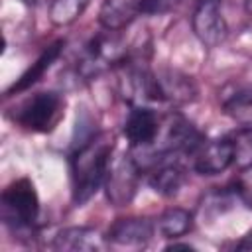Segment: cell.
Here are the masks:
<instances>
[{
  "label": "cell",
  "instance_id": "cell-18",
  "mask_svg": "<svg viewBox=\"0 0 252 252\" xmlns=\"http://www.w3.org/2000/svg\"><path fill=\"white\" fill-rule=\"evenodd\" d=\"M228 138L232 142V165L238 171L252 169V126H240Z\"/></svg>",
  "mask_w": 252,
  "mask_h": 252
},
{
  "label": "cell",
  "instance_id": "cell-2",
  "mask_svg": "<svg viewBox=\"0 0 252 252\" xmlns=\"http://www.w3.org/2000/svg\"><path fill=\"white\" fill-rule=\"evenodd\" d=\"M2 222L14 232H30L39 217V195L30 177L8 183L0 195Z\"/></svg>",
  "mask_w": 252,
  "mask_h": 252
},
{
  "label": "cell",
  "instance_id": "cell-17",
  "mask_svg": "<svg viewBox=\"0 0 252 252\" xmlns=\"http://www.w3.org/2000/svg\"><path fill=\"white\" fill-rule=\"evenodd\" d=\"M89 4L91 0H51L47 18L55 28H67L85 14Z\"/></svg>",
  "mask_w": 252,
  "mask_h": 252
},
{
  "label": "cell",
  "instance_id": "cell-16",
  "mask_svg": "<svg viewBox=\"0 0 252 252\" xmlns=\"http://www.w3.org/2000/svg\"><path fill=\"white\" fill-rule=\"evenodd\" d=\"M193 228V213L183 207H169L156 219V230L169 240L183 238Z\"/></svg>",
  "mask_w": 252,
  "mask_h": 252
},
{
  "label": "cell",
  "instance_id": "cell-12",
  "mask_svg": "<svg viewBox=\"0 0 252 252\" xmlns=\"http://www.w3.org/2000/svg\"><path fill=\"white\" fill-rule=\"evenodd\" d=\"M146 0H102L98 8V24L102 30H126L138 16L144 14Z\"/></svg>",
  "mask_w": 252,
  "mask_h": 252
},
{
  "label": "cell",
  "instance_id": "cell-10",
  "mask_svg": "<svg viewBox=\"0 0 252 252\" xmlns=\"http://www.w3.org/2000/svg\"><path fill=\"white\" fill-rule=\"evenodd\" d=\"M154 85H156V102H163V104H185L191 102L197 94V87L193 79L175 69L154 73Z\"/></svg>",
  "mask_w": 252,
  "mask_h": 252
},
{
  "label": "cell",
  "instance_id": "cell-14",
  "mask_svg": "<svg viewBox=\"0 0 252 252\" xmlns=\"http://www.w3.org/2000/svg\"><path fill=\"white\" fill-rule=\"evenodd\" d=\"M63 47H65V39H57V41H53L51 45H47L41 53H39V57L12 83V87L6 91V96H10V94H14V93H22V91H28L32 85H35L41 77H43V73L59 59V55H61V51H63Z\"/></svg>",
  "mask_w": 252,
  "mask_h": 252
},
{
  "label": "cell",
  "instance_id": "cell-13",
  "mask_svg": "<svg viewBox=\"0 0 252 252\" xmlns=\"http://www.w3.org/2000/svg\"><path fill=\"white\" fill-rule=\"evenodd\" d=\"M220 108L240 126H252V87L226 85L220 93Z\"/></svg>",
  "mask_w": 252,
  "mask_h": 252
},
{
  "label": "cell",
  "instance_id": "cell-21",
  "mask_svg": "<svg viewBox=\"0 0 252 252\" xmlns=\"http://www.w3.org/2000/svg\"><path fill=\"white\" fill-rule=\"evenodd\" d=\"M238 250H252V232H248L238 244H236Z\"/></svg>",
  "mask_w": 252,
  "mask_h": 252
},
{
  "label": "cell",
  "instance_id": "cell-3",
  "mask_svg": "<svg viewBox=\"0 0 252 252\" xmlns=\"http://www.w3.org/2000/svg\"><path fill=\"white\" fill-rule=\"evenodd\" d=\"M65 114V98L57 91H37L28 96L12 114V120L28 132L47 134Z\"/></svg>",
  "mask_w": 252,
  "mask_h": 252
},
{
  "label": "cell",
  "instance_id": "cell-6",
  "mask_svg": "<svg viewBox=\"0 0 252 252\" xmlns=\"http://www.w3.org/2000/svg\"><path fill=\"white\" fill-rule=\"evenodd\" d=\"M191 30L205 47L220 45L228 35L222 0H199L191 14Z\"/></svg>",
  "mask_w": 252,
  "mask_h": 252
},
{
  "label": "cell",
  "instance_id": "cell-4",
  "mask_svg": "<svg viewBox=\"0 0 252 252\" xmlns=\"http://www.w3.org/2000/svg\"><path fill=\"white\" fill-rule=\"evenodd\" d=\"M118 33L120 32L104 30L102 33L89 39V43L85 45V51L79 59V65H77V71L81 77L93 79V77L100 75L102 71H106L114 65H120L122 61L128 59L126 43L122 41V37Z\"/></svg>",
  "mask_w": 252,
  "mask_h": 252
},
{
  "label": "cell",
  "instance_id": "cell-5",
  "mask_svg": "<svg viewBox=\"0 0 252 252\" xmlns=\"http://www.w3.org/2000/svg\"><path fill=\"white\" fill-rule=\"evenodd\" d=\"M140 171L138 159L128 154H122L110 161L104 179V193L112 207H126L134 199L140 183Z\"/></svg>",
  "mask_w": 252,
  "mask_h": 252
},
{
  "label": "cell",
  "instance_id": "cell-9",
  "mask_svg": "<svg viewBox=\"0 0 252 252\" xmlns=\"http://www.w3.org/2000/svg\"><path fill=\"white\" fill-rule=\"evenodd\" d=\"M156 232V222L148 217H124L112 222L106 232L108 244L114 248L140 250L146 248Z\"/></svg>",
  "mask_w": 252,
  "mask_h": 252
},
{
  "label": "cell",
  "instance_id": "cell-8",
  "mask_svg": "<svg viewBox=\"0 0 252 252\" xmlns=\"http://www.w3.org/2000/svg\"><path fill=\"white\" fill-rule=\"evenodd\" d=\"M193 169L199 175H219L232 165V142L228 136L203 140L189 156Z\"/></svg>",
  "mask_w": 252,
  "mask_h": 252
},
{
  "label": "cell",
  "instance_id": "cell-22",
  "mask_svg": "<svg viewBox=\"0 0 252 252\" xmlns=\"http://www.w3.org/2000/svg\"><path fill=\"white\" fill-rule=\"evenodd\" d=\"M179 248H183V250H193V246L189 244V242H171L169 246H167V250H179Z\"/></svg>",
  "mask_w": 252,
  "mask_h": 252
},
{
  "label": "cell",
  "instance_id": "cell-20",
  "mask_svg": "<svg viewBox=\"0 0 252 252\" xmlns=\"http://www.w3.org/2000/svg\"><path fill=\"white\" fill-rule=\"evenodd\" d=\"M248 171H252V169H248ZM236 197H240L248 207H252V177L238 181V185H236Z\"/></svg>",
  "mask_w": 252,
  "mask_h": 252
},
{
  "label": "cell",
  "instance_id": "cell-1",
  "mask_svg": "<svg viewBox=\"0 0 252 252\" xmlns=\"http://www.w3.org/2000/svg\"><path fill=\"white\" fill-rule=\"evenodd\" d=\"M114 140L106 132H93L83 138L69 156L71 199L75 207H83L104 185Z\"/></svg>",
  "mask_w": 252,
  "mask_h": 252
},
{
  "label": "cell",
  "instance_id": "cell-23",
  "mask_svg": "<svg viewBox=\"0 0 252 252\" xmlns=\"http://www.w3.org/2000/svg\"><path fill=\"white\" fill-rule=\"evenodd\" d=\"M26 6H37V4H41L43 0H22Z\"/></svg>",
  "mask_w": 252,
  "mask_h": 252
},
{
  "label": "cell",
  "instance_id": "cell-11",
  "mask_svg": "<svg viewBox=\"0 0 252 252\" xmlns=\"http://www.w3.org/2000/svg\"><path fill=\"white\" fill-rule=\"evenodd\" d=\"M55 250L63 252H98L108 248V238L94 226H65L53 236Z\"/></svg>",
  "mask_w": 252,
  "mask_h": 252
},
{
  "label": "cell",
  "instance_id": "cell-7",
  "mask_svg": "<svg viewBox=\"0 0 252 252\" xmlns=\"http://www.w3.org/2000/svg\"><path fill=\"white\" fill-rule=\"evenodd\" d=\"M163 118L150 104H134L124 120L122 132L132 148L148 150L156 144Z\"/></svg>",
  "mask_w": 252,
  "mask_h": 252
},
{
  "label": "cell",
  "instance_id": "cell-15",
  "mask_svg": "<svg viewBox=\"0 0 252 252\" xmlns=\"http://www.w3.org/2000/svg\"><path fill=\"white\" fill-rule=\"evenodd\" d=\"M183 183H185V169L177 161H171L169 158L154 163V167L148 173V185L158 195L163 197L175 195Z\"/></svg>",
  "mask_w": 252,
  "mask_h": 252
},
{
  "label": "cell",
  "instance_id": "cell-19",
  "mask_svg": "<svg viewBox=\"0 0 252 252\" xmlns=\"http://www.w3.org/2000/svg\"><path fill=\"white\" fill-rule=\"evenodd\" d=\"M181 0H146L144 2V16H161L175 10Z\"/></svg>",
  "mask_w": 252,
  "mask_h": 252
}]
</instances>
